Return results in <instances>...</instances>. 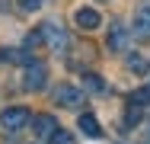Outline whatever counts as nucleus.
<instances>
[{
    "instance_id": "obj_9",
    "label": "nucleus",
    "mask_w": 150,
    "mask_h": 144,
    "mask_svg": "<svg viewBox=\"0 0 150 144\" xmlns=\"http://www.w3.org/2000/svg\"><path fill=\"white\" fill-rule=\"evenodd\" d=\"M77 125H80V131H83L86 138H99V135H102V128H99V118H96V115H90V112H83V115H80V122H77Z\"/></svg>"
},
{
    "instance_id": "obj_13",
    "label": "nucleus",
    "mask_w": 150,
    "mask_h": 144,
    "mask_svg": "<svg viewBox=\"0 0 150 144\" xmlns=\"http://www.w3.org/2000/svg\"><path fill=\"white\" fill-rule=\"evenodd\" d=\"M128 103H134V106H141V109H144V106L150 103V83H147V86H141V90H134Z\"/></svg>"
},
{
    "instance_id": "obj_4",
    "label": "nucleus",
    "mask_w": 150,
    "mask_h": 144,
    "mask_svg": "<svg viewBox=\"0 0 150 144\" xmlns=\"http://www.w3.org/2000/svg\"><path fill=\"white\" fill-rule=\"evenodd\" d=\"M83 99H86V96H83V90H77V86H70V83H61L58 90H54V103L64 106V109H77Z\"/></svg>"
},
{
    "instance_id": "obj_8",
    "label": "nucleus",
    "mask_w": 150,
    "mask_h": 144,
    "mask_svg": "<svg viewBox=\"0 0 150 144\" xmlns=\"http://www.w3.org/2000/svg\"><path fill=\"white\" fill-rule=\"evenodd\" d=\"M128 29L121 26V23H112V29H109V38H105V45H109V51H125L128 48Z\"/></svg>"
},
{
    "instance_id": "obj_6",
    "label": "nucleus",
    "mask_w": 150,
    "mask_h": 144,
    "mask_svg": "<svg viewBox=\"0 0 150 144\" xmlns=\"http://www.w3.org/2000/svg\"><path fill=\"white\" fill-rule=\"evenodd\" d=\"M74 23L83 29V32H93V29H99V26H102V16H99L93 6H80V10L74 13Z\"/></svg>"
},
{
    "instance_id": "obj_14",
    "label": "nucleus",
    "mask_w": 150,
    "mask_h": 144,
    "mask_svg": "<svg viewBox=\"0 0 150 144\" xmlns=\"http://www.w3.org/2000/svg\"><path fill=\"white\" fill-rule=\"evenodd\" d=\"M42 3H45V0H19V6H23V10H29V13H35Z\"/></svg>"
},
{
    "instance_id": "obj_5",
    "label": "nucleus",
    "mask_w": 150,
    "mask_h": 144,
    "mask_svg": "<svg viewBox=\"0 0 150 144\" xmlns=\"http://www.w3.org/2000/svg\"><path fill=\"white\" fill-rule=\"evenodd\" d=\"M32 131H35V138L51 141V138L61 131V125L54 122V115H35V118H32Z\"/></svg>"
},
{
    "instance_id": "obj_10",
    "label": "nucleus",
    "mask_w": 150,
    "mask_h": 144,
    "mask_svg": "<svg viewBox=\"0 0 150 144\" xmlns=\"http://www.w3.org/2000/svg\"><path fill=\"white\" fill-rule=\"evenodd\" d=\"M141 115H144V109H141V106L128 103V109H125V128H134V125L141 122Z\"/></svg>"
},
{
    "instance_id": "obj_11",
    "label": "nucleus",
    "mask_w": 150,
    "mask_h": 144,
    "mask_svg": "<svg viewBox=\"0 0 150 144\" xmlns=\"http://www.w3.org/2000/svg\"><path fill=\"white\" fill-rule=\"evenodd\" d=\"M128 67H131L134 74H141V77H144V74L150 71V61H147L144 55H131V58H128Z\"/></svg>"
},
{
    "instance_id": "obj_7",
    "label": "nucleus",
    "mask_w": 150,
    "mask_h": 144,
    "mask_svg": "<svg viewBox=\"0 0 150 144\" xmlns=\"http://www.w3.org/2000/svg\"><path fill=\"white\" fill-rule=\"evenodd\" d=\"M134 35L137 38H147L150 35V0H144L134 10Z\"/></svg>"
},
{
    "instance_id": "obj_2",
    "label": "nucleus",
    "mask_w": 150,
    "mask_h": 144,
    "mask_svg": "<svg viewBox=\"0 0 150 144\" xmlns=\"http://www.w3.org/2000/svg\"><path fill=\"white\" fill-rule=\"evenodd\" d=\"M42 35H45L48 48H51V51H58V55H64V51H67V45H70V38H67V32H64L61 23H45V26H42Z\"/></svg>"
},
{
    "instance_id": "obj_12",
    "label": "nucleus",
    "mask_w": 150,
    "mask_h": 144,
    "mask_svg": "<svg viewBox=\"0 0 150 144\" xmlns=\"http://www.w3.org/2000/svg\"><path fill=\"white\" fill-rule=\"evenodd\" d=\"M83 86H86L90 93H102V90H105V83H102V77H99V74H90V71L83 74Z\"/></svg>"
},
{
    "instance_id": "obj_1",
    "label": "nucleus",
    "mask_w": 150,
    "mask_h": 144,
    "mask_svg": "<svg viewBox=\"0 0 150 144\" xmlns=\"http://www.w3.org/2000/svg\"><path fill=\"white\" fill-rule=\"evenodd\" d=\"M45 83H48V67L42 61H29L26 64V74H23V86L29 93H38V90H45Z\"/></svg>"
},
{
    "instance_id": "obj_15",
    "label": "nucleus",
    "mask_w": 150,
    "mask_h": 144,
    "mask_svg": "<svg viewBox=\"0 0 150 144\" xmlns=\"http://www.w3.org/2000/svg\"><path fill=\"white\" fill-rule=\"evenodd\" d=\"M51 144H70V138H67V135H64V131H58V135H54V138H51Z\"/></svg>"
},
{
    "instance_id": "obj_3",
    "label": "nucleus",
    "mask_w": 150,
    "mask_h": 144,
    "mask_svg": "<svg viewBox=\"0 0 150 144\" xmlns=\"http://www.w3.org/2000/svg\"><path fill=\"white\" fill-rule=\"evenodd\" d=\"M35 115L29 112V109H23V106H13V109H6V112L0 115V125L6 128V131H23L26 125H29Z\"/></svg>"
}]
</instances>
